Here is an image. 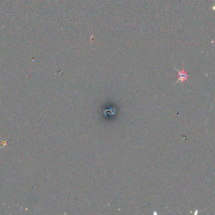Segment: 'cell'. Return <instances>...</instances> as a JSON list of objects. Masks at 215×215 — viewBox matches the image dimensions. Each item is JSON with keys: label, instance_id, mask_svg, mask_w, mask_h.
<instances>
[{"label": "cell", "instance_id": "obj_1", "mask_svg": "<svg viewBox=\"0 0 215 215\" xmlns=\"http://www.w3.org/2000/svg\"><path fill=\"white\" fill-rule=\"evenodd\" d=\"M175 70L178 71V80L176 81L175 83H178L179 81L184 82V81L187 80V79H188V77H189V74L188 73H187V71L184 70V68H182V70L181 71H179L178 70L176 69V68H175Z\"/></svg>", "mask_w": 215, "mask_h": 215}]
</instances>
